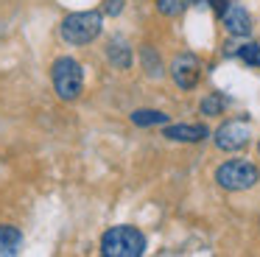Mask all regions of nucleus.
Here are the masks:
<instances>
[{
    "mask_svg": "<svg viewBox=\"0 0 260 257\" xmlns=\"http://www.w3.org/2000/svg\"><path fill=\"white\" fill-rule=\"evenodd\" d=\"M51 81H53V89H56L59 101H64V104L79 101L81 92H84V70H81V65L73 56H59L53 61Z\"/></svg>",
    "mask_w": 260,
    "mask_h": 257,
    "instance_id": "obj_1",
    "label": "nucleus"
},
{
    "mask_svg": "<svg viewBox=\"0 0 260 257\" xmlns=\"http://www.w3.org/2000/svg\"><path fill=\"white\" fill-rule=\"evenodd\" d=\"M104 257H140L146 254V235L137 227H112L101 235Z\"/></svg>",
    "mask_w": 260,
    "mask_h": 257,
    "instance_id": "obj_2",
    "label": "nucleus"
},
{
    "mask_svg": "<svg viewBox=\"0 0 260 257\" xmlns=\"http://www.w3.org/2000/svg\"><path fill=\"white\" fill-rule=\"evenodd\" d=\"M213 179L221 190L241 193V190H252L260 182V168L249 159H226L215 168Z\"/></svg>",
    "mask_w": 260,
    "mask_h": 257,
    "instance_id": "obj_3",
    "label": "nucleus"
},
{
    "mask_svg": "<svg viewBox=\"0 0 260 257\" xmlns=\"http://www.w3.org/2000/svg\"><path fill=\"white\" fill-rule=\"evenodd\" d=\"M104 28V17L101 11H76L68 14L59 25V34L68 45H90L92 39H98Z\"/></svg>",
    "mask_w": 260,
    "mask_h": 257,
    "instance_id": "obj_4",
    "label": "nucleus"
},
{
    "mask_svg": "<svg viewBox=\"0 0 260 257\" xmlns=\"http://www.w3.org/2000/svg\"><path fill=\"white\" fill-rule=\"evenodd\" d=\"M249 137H252L249 120H226L215 128L213 143L218 151H241L249 145Z\"/></svg>",
    "mask_w": 260,
    "mask_h": 257,
    "instance_id": "obj_5",
    "label": "nucleus"
},
{
    "mask_svg": "<svg viewBox=\"0 0 260 257\" xmlns=\"http://www.w3.org/2000/svg\"><path fill=\"white\" fill-rule=\"evenodd\" d=\"M168 73L179 89H193L202 78V61H199L196 53H176L171 59Z\"/></svg>",
    "mask_w": 260,
    "mask_h": 257,
    "instance_id": "obj_6",
    "label": "nucleus"
},
{
    "mask_svg": "<svg viewBox=\"0 0 260 257\" xmlns=\"http://www.w3.org/2000/svg\"><path fill=\"white\" fill-rule=\"evenodd\" d=\"M221 22H224L230 37H249V34H252V17H249V11L238 3L226 6V11L221 14Z\"/></svg>",
    "mask_w": 260,
    "mask_h": 257,
    "instance_id": "obj_7",
    "label": "nucleus"
},
{
    "mask_svg": "<svg viewBox=\"0 0 260 257\" xmlns=\"http://www.w3.org/2000/svg\"><path fill=\"white\" fill-rule=\"evenodd\" d=\"M162 137L171 143H202L210 137V128L202 123H176V126H165Z\"/></svg>",
    "mask_w": 260,
    "mask_h": 257,
    "instance_id": "obj_8",
    "label": "nucleus"
},
{
    "mask_svg": "<svg viewBox=\"0 0 260 257\" xmlns=\"http://www.w3.org/2000/svg\"><path fill=\"white\" fill-rule=\"evenodd\" d=\"M23 249V232L14 223H0V257H14Z\"/></svg>",
    "mask_w": 260,
    "mask_h": 257,
    "instance_id": "obj_9",
    "label": "nucleus"
},
{
    "mask_svg": "<svg viewBox=\"0 0 260 257\" xmlns=\"http://www.w3.org/2000/svg\"><path fill=\"white\" fill-rule=\"evenodd\" d=\"M107 59L112 67H118V70H129L132 67V48L126 45V39H112V42L107 45Z\"/></svg>",
    "mask_w": 260,
    "mask_h": 257,
    "instance_id": "obj_10",
    "label": "nucleus"
},
{
    "mask_svg": "<svg viewBox=\"0 0 260 257\" xmlns=\"http://www.w3.org/2000/svg\"><path fill=\"white\" fill-rule=\"evenodd\" d=\"M140 65H143V70H146L148 78H162L165 76L162 59H159L157 48H151V45H143L140 48Z\"/></svg>",
    "mask_w": 260,
    "mask_h": 257,
    "instance_id": "obj_11",
    "label": "nucleus"
},
{
    "mask_svg": "<svg viewBox=\"0 0 260 257\" xmlns=\"http://www.w3.org/2000/svg\"><path fill=\"white\" fill-rule=\"evenodd\" d=\"M129 117H132V123H135V126H140V128L165 126V123H168V115H165V112H159V109H135Z\"/></svg>",
    "mask_w": 260,
    "mask_h": 257,
    "instance_id": "obj_12",
    "label": "nucleus"
},
{
    "mask_svg": "<svg viewBox=\"0 0 260 257\" xmlns=\"http://www.w3.org/2000/svg\"><path fill=\"white\" fill-rule=\"evenodd\" d=\"M224 109H226V98H224L221 92H210V95H204L202 104H199V112H202V115H207V117H218V115H224Z\"/></svg>",
    "mask_w": 260,
    "mask_h": 257,
    "instance_id": "obj_13",
    "label": "nucleus"
},
{
    "mask_svg": "<svg viewBox=\"0 0 260 257\" xmlns=\"http://www.w3.org/2000/svg\"><path fill=\"white\" fill-rule=\"evenodd\" d=\"M235 56L241 61H246L249 67H260V42H243V45H238Z\"/></svg>",
    "mask_w": 260,
    "mask_h": 257,
    "instance_id": "obj_14",
    "label": "nucleus"
},
{
    "mask_svg": "<svg viewBox=\"0 0 260 257\" xmlns=\"http://www.w3.org/2000/svg\"><path fill=\"white\" fill-rule=\"evenodd\" d=\"M193 0H157V11L162 17H179Z\"/></svg>",
    "mask_w": 260,
    "mask_h": 257,
    "instance_id": "obj_15",
    "label": "nucleus"
},
{
    "mask_svg": "<svg viewBox=\"0 0 260 257\" xmlns=\"http://www.w3.org/2000/svg\"><path fill=\"white\" fill-rule=\"evenodd\" d=\"M120 11H123V0H104V14L118 17Z\"/></svg>",
    "mask_w": 260,
    "mask_h": 257,
    "instance_id": "obj_16",
    "label": "nucleus"
},
{
    "mask_svg": "<svg viewBox=\"0 0 260 257\" xmlns=\"http://www.w3.org/2000/svg\"><path fill=\"white\" fill-rule=\"evenodd\" d=\"M199 3H207L210 6V9H213L215 11V14H224V11H226V6H230V0H199Z\"/></svg>",
    "mask_w": 260,
    "mask_h": 257,
    "instance_id": "obj_17",
    "label": "nucleus"
},
{
    "mask_svg": "<svg viewBox=\"0 0 260 257\" xmlns=\"http://www.w3.org/2000/svg\"><path fill=\"white\" fill-rule=\"evenodd\" d=\"M257 154H260V140H257Z\"/></svg>",
    "mask_w": 260,
    "mask_h": 257,
    "instance_id": "obj_18",
    "label": "nucleus"
},
{
    "mask_svg": "<svg viewBox=\"0 0 260 257\" xmlns=\"http://www.w3.org/2000/svg\"><path fill=\"white\" fill-rule=\"evenodd\" d=\"M257 223H260V221H257Z\"/></svg>",
    "mask_w": 260,
    "mask_h": 257,
    "instance_id": "obj_19",
    "label": "nucleus"
}]
</instances>
